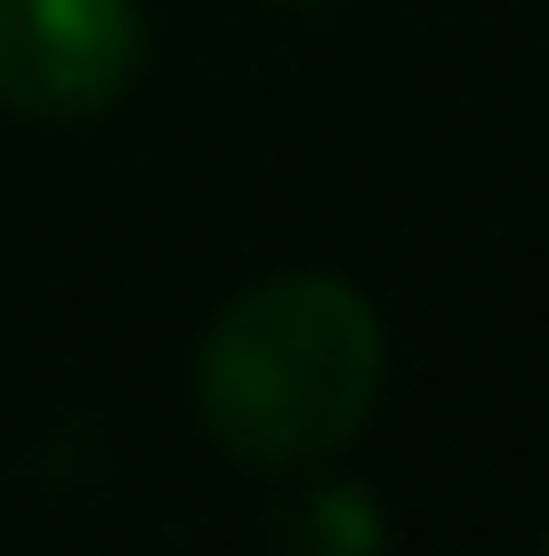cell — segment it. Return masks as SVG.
Here are the masks:
<instances>
[{"instance_id":"obj_3","label":"cell","mask_w":549,"mask_h":556,"mask_svg":"<svg viewBox=\"0 0 549 556\" xmlns=\"http://www.w3.org/2000/svg\"><path fill=\"white\" fill-rule=\"evenodd\" d=\"M388 532H380V508L348 484H324L308 508L291 516V548L283 556H380Z\"/></svg>"},{"instance_id":"obj_2","label":"cell","mask_w":549,"mask_h":556,"mask_svg":"<svg viewBox=\"0 0 549 556\" xmlns=\"http://www.w3.org/2000/svg\"><path fill=\"white\" fill-rule=\"evenodd\" d=\"M138 65V0H0V105L33 122H89L122 105Z\"/></svg>"},{"instance_id":"obj_1","label":"cell","mask_w":549,"mask_h":556,"mask_svg":"<svg viewBox=\"0 0 549 556\" xmlns=\"http://www.w3.org/2000/svg\"><path fill=\"white\" fill-rule=\"evenodd\" d=\"M388 339L364 291L339 275H275L202 331L195 404L242 468H315L364 435Z\"/></svg>"},{"instance_id":"obj_4","label":"cell","mask_w":549,"mask_h":556,"mask_svg":"<svg viewBox=\"0 0 549 556\" xmlns=\"http://www.w3.org/2000/svg\"><path fill=\"white\" fill-rule=\"evenodd\" d=\"M283 9H324V0H283Z\"/></svg>"},{"instance_id":"obj_5","label":"cell","mask_w":549,"mask_h":556,"mask_svg":"<svg viewBox=\"0 0 549 556\" xmlns=\"http://www.w3.org/2000/svg\"><path fill=\"white\" fill-rule=\"evenodd\" d=\"M541 556H549V541H541Z\"/></svg>"}]
</instances>
